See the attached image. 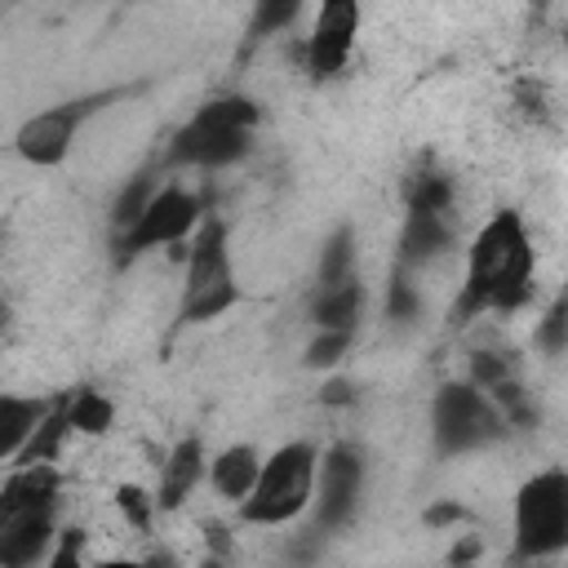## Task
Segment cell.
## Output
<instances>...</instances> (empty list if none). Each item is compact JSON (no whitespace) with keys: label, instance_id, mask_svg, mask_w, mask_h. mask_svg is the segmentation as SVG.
Returning a JSON list of instances; mask_svg holds the SVG:
<instances>
[{"label":"cell","instance_id":"1","mask_svg":"<svg viewBox=\"0 0 568 568\" xmlns=\"http://www.w3.org/2000/svg\"><path fill=\"white\" fill-rule=\"evenodd\" d=\"M532 288V240L515 209H497L470 240L462 297L453 306V324L475 320L479 311H515Z\"/></svg>","mask_w":568,"mask_h":568},{"label":"cell","instance_id":"2","mask_svg":"<svg viewBox=\"0 0 568 568\" xmlns=\"http://www.w3.org/2000/svg\"><path fill=\"white\" fill-rule=\"evenodd\" d=\"M253 124H257V102L244 93H226V98H209L173 138L164 151L169 169H222L235 164L240 155H248L253 142Z\"/></svg>","mask_w":568,"mask_h":568},{"label":"cell","instance_id":"3","mask_svg":"<svg viewBox=\"0 0 568 568\" xmlns=\"http://www.w3.org/2000/svg\"><path fill=\"white\" fill-rule=\"evenodd\" d=\"M315 466H320L315 444H306V439L280 444L271 457H262V470H257L248 497L240 501V519L262 524V528H280L288 519H297L315 501Z\"/></svg>","mask_w":568,"mask_h":568},{"label":"cell","instance_id":"4","mask_svg":"<svg viewBox=\"0 0 568 568\" xmlns=\"http://www.w3.org/2000/svg\"><path fill=\"white\" fill-rule=\"evenodd\" d=\"M235 302H240V284H235L226 222L222 217H204L195 226L191 248H186V280H182L178 320L182 324H209V320L226 315Z\"/></svg>","mask_w":568,"mask_h":568},{"label":"cell","instance_id":"5","mask_svg":"<svg viewBox=\"0 0 568 568\" xmlns=\"http://www.w3.org/2000/svg\"><path fill=\"white\" fill-rule=\"evenodd\" d=\"M568 546V470L550 466L515 493V559L537 564Z\"/></svg>","mask_w":568,"mask_h":568},{"label":"cell","instance_id":"6","mask_svg":"<svg viewBox=\"0 0 568 568\" xmlns=\"http://www.w3.org/2000/svg\"><path fill=\"white\" fill-rule=\"evenodd\" d=\"M506 435V417L497 404L470 382H444L430 399V439L444 457L475 453Z\"/></svg>","mask_w":568,"mask_h":568},{"label":"cell","instance_id":"7","mask_svg":"<svg viewBox=\"0 0 568 568\" xmlns=\"http://www.w3.org/2000/svg\"><path fill=\"white\" fill-rule=\"evenodd\" d=\"M111 98H115V93H84V98H67V102H53V106L27 115V120L18 124V133H13V151H18L31 169H58V164L71 155L80 124H84L98 106H106Z\"/></svg>","mask_w":568,"mask_h":568},{"label":"cell","instance_id":"8","mask_svg":"<svg viewBox=\"0 0 568 568\" xmlns=\"http://www.w3.org/2000/svg\"><path fill=\"white\" fill-rule=\"evenodd\" d=\"M200 222H204V209H200L195 191H186V186H160L155 200L142 209V217H138L129 231H120V257L129 262V257H142V253H151V248L178 244V240H186Z\"/></svg>","mask_w":568,"mask_h":568},{"label":"cell","instance_id":"9","mask_svg":"<svg viewBox=\"0 0 568 568\" xmlns=\"http://www.w3.org/2000/svg\"><path fill=\"white\" fill-rule=\"evenodd\" d=\"M359 22H364V9L355 0H324L320 13H315V27L306 36V71L311 80H333L351 49H355V36H359Z\"/></svg>","mask_w":568,"mask_h":568},{"label":"cell","instance_id":"10","mask_svg":"<svg viewBox=\"0 0 568 568\" xmlns=\"http://www.w3.org/2000/svg\"><path fill=\"white\" fill-rule=\"evenodd\" d=\"M315 488L320 528H342L364 497V453L351 444H333L315 466Z\"/></svg>","mask_w":568,"mask_h":568},{"label":"cell","instance_id":"11","mask_svg":"<svg viewBox=\"0 0 568 568\" xmlns=\"http://www.w3.org/2000/svg\"><path fill=\"white\" fill-rule=\"evenodd\" d=\"M58 510V470L53 466H18L0 484V532L53 524Z\"/></svg>","mask_w":568,"mask_h":568},{"label":"cell","instance_id":"12","mask_svg":"<svg viewBox=\"0 0 568 568\" xmlns=\"http://www.w3.org/2000/svg\"><path fill=\"white\" fill-rule=\"evenodd\" d=\"M204 466H209V462H204V444H200V435H186V439H178V444L169 448L164 466H160L155 510H178V506L191 497V488L200 484Z\"/></svg>","mask_w":568,"mask_h":568},{"label":"cell","instance_id":"13","mask_svg":"<svg viewBox=\"0 0 568 568\" xmlns=\"http://www.w3.org/2000/svg\"><path fill=\"white\" fill-rule=\"evenodd\" d=\"M364 284L359 275L355 280H342V284H328V288H315V302H311V320L320 333H355L359 315H364Z\"/></svg>","mask_w":568,"mask_h":568},{"label":"cell","instance_id":"14","mask_svg":"<svg viewBox=\"0 0 568 568\" xmlns=\"http://www.w3.org/2000/svg\"><path fill=\"white\" fill-rule=\"evenodd\" d=\"M44 413H49V399L0 390V462H13L27 448L31 430L44 422Z\"/></svg>","mask_w":568,"mask_h":568},{"label":"cell","instance_id":"15","mask_svg":"<svg viewBox=\"0 0 568 568\" xmlns=\"http://www.w3.org/2000/svg\"><path fill=\"white\" fill-rule=\"evenodd\" d=\"M453 244V226L448 213H408L404 231H399V266H422L430 257H439Z\"/></svg>","mask_w":568,"mask_h":568},{"label":"cell","instance_id":"16","mask_svg":"<svg viewBox=\"0 0 568 568\" xmlns=\"http://www.w3.org/2000/svg\"><path fill=\"white\" fill-rule=\"evenodd\" d=\"M204 470H209L213 488H217L226 501H244L248 488H253V479H257V470H262V453H257L253 444H231V448H222Z\"/></svg>","mask_w":568,"mask_h":568},{"label":"cell","instance_id":"17","mask_svg":"<svg viewBox=\"0 0 568 568\" xmlns=\"http://www.w3.org/2000/svg\"><path fill=\"white\" fill-rule=\"evenodd\" d=\"M62 408H67V426H71L75 435H106L111 422H115V404H111L102 390H93V386L71 390V395L62 399Z\"/></svg>","mask_w":568,"mask_h":568},{"label":"cell","instance_id":"18","mask_svg":"<svg viewBox=\"0 0 568 568\" xmlns=\"http://www.w3.org/2000/svg\"><path fill=\"white\" fill-rule=\"evenodd\" d=\"M67 435H71V426H67V408H62V399H58V404H49L44 422L31 430L27 448L18 453V466H53L58 453H62V439H67Z\"/></svg>","mask_w":568,"mask_h":568},{"label":"cell","instance_id":"19","mask_svg":"<svg viewBox=\"0 0 568 568\" xmlns=\"http://www.w3.org/2000/svg\"><path fill=\"white\" fill-rule=\"evenodd\" d=\"M155 169H142V173H133L124 186H120V195H115V204H111V222H115V231H129L138 217H142V209L155 200Z\"/></svg>","mask_w":568,"mask_h":568},{"label":"cell","instance_id":"20","mask_svg":"<svg viewBox=\"0 0 568 568\" xmlns=\"http://www.w3.org/2000/svg\"><path fill=\"white\" fill-rule=\"evenodd\" d=\"M342 280H355V235L346 226H337L320 248V288Z\"/></svg>","mask_w":568,"mask_h":568},{"label":"cell","instance_id":"21","mask_svg":"<svg viewBox=\"0 0 568 568\" xmlns=\"http://www.w3.org/2000/svg\"><path fill=\"white\" fill-rule=\"evenodd\" d=\"M448 204H453L448 178H439V173L413 178V186H408V213H448Z\"/></svg>","mask_w":568,"mask_h":568},{"label":"cell","instance_id":"22","mask_svg":"<svg viewBox=\"0 0 568 568\" xmlns=\"http://www.w3.org/2000/svg\"><path fill=\"white\" fill-rule=\"evenodd\" d=\"M115 506H120V515H124L129 528L146 532L151 528V515H155V493H146L138 484H120L115 488Z\"/></svg>","mask_w":568,"mask_h":568},{"label":"cell","instance_id":"23","mask_svg":"<svg viewBox=\"0 0 568 568\" xmlns=\"http://www.w3.org/2000/svg\"><path fill=\"white\" fill-rule=\"evenodd\" d=\"M355 333H320L311 346H306V368H333L342 364V355L351 351Z\"/></svg>","mask_w":568,"mask_h":568},{"label":"cell","instance_id":"24","mask_svg":"<svg viewBox=\"0 0 568 568\" xmlns=\"http://www.w3.org/2000/svg\"><path fill=\"white\" fill-rule=\"evenodd\" d=\"M386 315L399 320V324L417 315V288L408 284V271H404V266H395V275H390V288H386Z\"/></svg>","mask_w":568,"mask_h":568},{"label":"cell","instance_id":"25","mask_svg":"<svg viewBox=\"0 0 568 568\" xmlns=\"http://www.w3.org/2000/svg\"><path fill=\"white\" fill-rule=\"evenodd\" d=\"M537 342H541L550 355L564 351V342H568V302H564V297H559V302L546 311V320L537 324Z\"/></svg>","mask_w":568,"mask_h":568},{"label":"cell","instance_id":"26","mask_svg":"<svg viewBox=\"0 0 568 568\" xmlns=\"http://www.w3.org/2000/svg\"><path fill=\"white\" fill-rule=\"evenodd\" d=\"M297 18V0H271V4H257L253 9V31L257 36H271L280 27H288Z\"/></svg>","mask_w":568,"mask_h":568},{"label":"cell","instance_id":"27","mask_svg":"<svg viewBox=\"0 0 568 568\" xmlns=\"http://www.w3.org/2000/svg\"><path fill=\"white\" fill-rule=\"evenodd\" d=\"M84 537L71 528V532H62L58 541H53V550H49V559H44V568H84Z\"/></svg>","mask_w":568,"mask_h":568},{"label":"cell","instance_id":"28","mask_svg":"<svg viewBox=\"0 0 568 568\" xmlns=\"http://www.w3.org/2000/svg\"><path fill=\"white\" fill-rule=\"evenodd\" d=\"M444 519H466V510L462 506H435V510H426V524H444Z\"/></svg>","mask_w":568,"mask_h":568},{"label":"cell","instance_id":"29","mask_svg":"<svg viewBox=\"0 0 568 568\" xmlns=\"http://www.w3.org/2000/svg\"><path fill=\"white\" fill-rule=\"evenodd\" d=\"M475 555H479V541H466V546H457V550L448 555V564H453V568H462V564H470Z\"/></svg>","mask_w":568,"mask_h":568},{"label":"cell","instance_id":"30","mask_svg":"<svg viewBox=\"0 0 568 568\" xmlns=\"http://www.w3.org/2000/svg\"><path fill=\"white\" fill-rule=\"evenodd\" d=\"M98 568H151V564H142V559H102Z\"/></svg>","mask_w":568,"mask_h":568},{"label":"cell","instance_id":"31","mask_svg":"<svg viewBox=\"0 0 568 568\" xmlns=\"http://www.w3.org/2000/svg\"><path fill=\"white\" fill-rule=\"evenodd\" d=\"M324 399H328V404H342V399H351V395H346V386H342V382H333V386L324 390Z\"/></svg>","mask_w":568,"mask_h":568},{"label":"cell","instance_id":"32","mask_svg":"<svg viewBox=\"0 0 568 568\" xmlns=\"http://www.w3.org/2000/svg\"><path fill=\"white\" fill-rule=\"evenodd\" d=\"M4 328H9V302L0 297V333H4Z\"/></svg>","mask_w":568,"mask_h":568},{"label":"cell","instance_id":"33","mask_svg":"<svg viewBox=\"0 0 568 568\" xmlns=\"http://www.w3.org/2000/svg\"><path fill=\"white\" fill-rule=\"evenodd\" d=\"M200 568H222V564H217V559H204V564H200Z\"/></svg>","mask_w":568,"mask_h":568}]
</instances>
